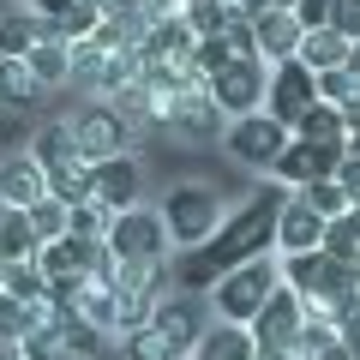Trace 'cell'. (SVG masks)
<instances>
[{
  "mask_svg": "<svg viewBox=\"0 0 360 360\" xmlns=\"http://www.w3.org/2000/svg\"><path fill=\"white\" fill-rule=\"evenodd\" d=\"M162 222H168V240L174 246H198V240H210V234L222 229V193L217 186H205V180H180V186H168L162 193Z\"/></svg>",
  "mask_w": 360,
  "mask_h": 360,
  "instance_id": "277c9868",
  "label": "cell"
},
{
  "mask_svg": "<svg viewBox=\"0 0 360 360\" xmlns=\"http://www.w3.org/2000/svg\"><path fill=\"white\" fill-rule=\"evenodd\" d=\"M264 84H270V60H264V54H234L229 66H217V72L205 78L210 103H217L229 120L264 108Z\"/></svg>",
  "mask_w": 360,
  "mask_h": 360,
  "instance_id": "ba28073f",
  "label": "cell"
},
{
  "mask_svg": "<svg viewBox=\"0 0 360 360\" xmlns=\"http://www.w3.org/2000/svg\"><path fill=\"white\" fill-rule=\"evenodd\" d=\"M72 139H78V150L90 156V162H103V156H120V150H132V139L139 132L127 127V115H120L108 96H96V103L84 108V115L72 120Z\"/></svg>",
  "mask_w": 360,
  "mask_h": 360,
  "instance_id": "7c38bea8",
  "label": "cell"
},
{
  "mask_svg": "<svg viewBox=\"0 0 360 360\" xmlns=\"http://www.w3.org/2000/svg\"><path fill=\"white\" fill-rule=\"evenodd\" d=\"M342 54H348V37H342L336 25H319V30H307V37H300L295 60H307L312 72H330V66H342Z\"/></svg>",
  "mask_w": 360,
  "mask_h": 360,
  "instance_id": "603a6c76",
  "label": "cell"
},
{
  "mask_svg": "<svg viewBox=\"0 0 360 360\" xmlns=\"http://www.w3.org/2000/svg\"><path fill=\"white\" fill-rule=\"evenodd\" d=\"M25 217H30V229H37V240H60V234H66V205H60L54 193H49V198H37Z\"/></svg>",
  "mask_w": 360,
  "mask_h": 360,
  "instance_id": "d6a6232c",
  "label": "cell"
},
{
  "mask_svg": "<svg viewBox=\"0 0 360 360\" xmlns=\"http://www.w3.org/2000/svg\"><path fill=\"white\" fill-rule=\"evenodd\" d=\"M336 186L348 193V205L360 198V156H348V150H342V162H336Z\"/></svg>",
  "mask_w": 360,
  "mask_h": 360,
  "instance_id": "ab89813d",
  "label": "cell"
},
{
  "mask_svg": "<svg viewBox=\"0 0 360 360\" xmlns=\"http://www.w3.org/2000/svg\"><path fill=\"white\" fill-rule=\"evenodd\" d=\"M42 42V18L30 13V6H18V13L0 18V54H13V60H25L30 49Z\"/></svg>",
  "mask_w": 360,
  "mask_h": 360,
  "instance_id": "484cf974",
  "label": "cell"
},
{
  "mask_svg": "<svg viewBox=\"0 0 360 360\" xmlns=\"http://www.w3.org/2000/svg\"><path fill=\"white\" fill-rule=\"evenodd\" d=\"M210 319H217V312H210V295H198V288H168V295L156 300V312H150V324L162 330V342L180 348V354H193V342L205 336Z\"/></svg>",
  "mask_w": 360,
  "mask_h": 360,
  "instance_id": "30bf717a",
  "label": "cell"
},
{
  "mask_svg": "<svg viewBox=\"0 0 360 360\" xmlns=\"http://www.w3.org/2000/svg\"><path fill=\"white\" fill-rule=\"evenodd\" d=\"M0 288H6V264H0Z\"/></svg>",
  "mask_w": 360,
  "mask_h": 360,
  "instance_id": "7dc6e473",
  "label": "cell"
},
{
  "mask_svg": "<svg viewBox=\"0 0 360 360\" xmlns=\"http://www.w3.org/2000/svg\"><path fill=\"white\" fill-rule=\"evenodd\" d=\"M30 324H37L30 300H18V295H6V288H0V336H25Z\"/></svg>",
  "mask_w": 360,
  "mask_h": 360,
  "instance_id": "8d00e7d4",
  "label": "cell"
},
{
  "mask_svg": "<svg viewBox=\"0 0 360 360\" xmlns=\"http://www.w3.org/2000/svg\"><path fill=\"white\" fill-rule=\"evenodd\" d=\"M30 13L42 18V37L78 42L103 25V0H30Z\"/></svg>",
  "mask_w": 360,
  "mask_h": 360,
  "instance_id": "9a60e30c",
  "label": "cell"
},
{
  "mask_svg": "<svg viewBox=\"0 0 360 360\" xmlns=\"http://www.w3.org/2000/svg\"><path fill=\"white\" fill-rule=\"evenodd\" d=\"M0 198L18 205V210H30L37 198H49V174H42V162H37L30 150H18V156L0 162Z\"/></svg>",
  "mask_w": 360,
  "mask_h": 360,
  "instance_id": "ac0fdd59",
  "label": "cell"
},
{
  "mask_svg": "<svg viewBox=\"0 0 360 360\" xmlns=\"http://www.w3.org/2000/svg\"><path fill=\"white\" fill-rule=\"evenodd\" d=\"M342 72H348V78H360V42H348V54H342Z\"/></svg>",
  "mask_w": 360,
  "mask_h": 360,
  "instance_id": "b9f144b4",
  "label": "cell"
},
{
  "mask_svg": "<svg viewBox=\"0 0 360 360\" xmlns=\"http://www.w3.org/2000/svg\"><path fill=\"white\" fill-rule=\"evenodd\" d=\"M336 162H342V144H319V139H295V132H288V150L276 156L270 180H283V186H307V180L336 174Z\"/></svg>",
  "mask_w": 360,
  "mask_h": 360,
  "instance_id": "4fadbf2b",
  "label": "cell"
},
{
  "mask_svg": "<svg viewBox=\"0 0 360 360\" xmlns=\"http://www.w3.org/2000/svg\"><path fill=\"white\" fill-rule=\"evenodd\" d=\"M319 240H324V217L300 193H288L283 198V217H276V252H312Z\"/></svg>",
  "mask_w": 360,
  "mask_h": 360,
  "instance_id": "2e32d148",
  "label": "cell"
},
{
  "mask_svg": "<svg viewBox=\"0 0 360 360\" xmlns=\"http://www.w3.org/2000/svg\"><path fill=\"white\" fill-rule=\"evenodd\" d=\"M96 258H103V240H84V234H72V229H66L60 240H42L37 246V264L49 270V295L54 300H72L78 283L96 270Z\"/></svg>",
  "mask_w": 360,
  "mask_h": 360,
  "instance_id": "9c48e42d",
  "label": "cell"
},
{
  "mask_svg": "<svg viewBox=\"0 0 360 360\" xmlns=\"http://www.w3.org/2000/svg\"><path fill=\"white\" fill-rule=\"evenodd\" d=\"M30 60V72L42 78V90H54V84H72V42H60V37H42L37 49L25 54Z\"/></svg>",
  "mask_w": 360,
  "mask_h": 360,
  "instance_id": "7402d4cb",
  "label": "cell"
},
{
  "mask_svg": "<svg viewBox=\"0 0 360 360\" xmlns=\"http://www.w3.org/2000/svg\"><path fill=\"white\" fill-rule=\"evenodd\" d=\"M127 354L132 360H180V348H168L156 324H139V330H127Z\"/></svg>",
  "mask_w": 360,
  "mask_h": 360,
  "instance_id": "836d02e7",
  "label": "cell"
},
{
  "mask_svg": "<svg viewBox=\"0 0 360 360\" xmlns=\"http://www.w3.org/2000/svg\"><path fill=\"white\" fill-rule=\"evenodd\" d=\"M288 132H295V139H319V144H342V139H348L342 108H336V103H312V108H307V115H300Z\"/></svg>",
  "mask_w": 360,
  "mask_h": 360,
  "instance_id": "4316f807",
  "label": "cell"
},
{
  "mask_svg": "<svg viewBox=\"0 0 360 360\" xmlns=\"http://www.w3.org/2000/svg\"><path fill=\"white\" fill-rule=\"evenodd\" d=\"M96 168V205L115 217V210H132V205H144V168L132 162L127 150L120 156H103V162H90Z\"/></svg>",
  "mask_w": 360,
  "mask_h": 360,
  "instance_id": "5bb4252c",
  "label": "cell"
},
{
  "mask_svg": "<svg viewBox=\"0 0 360 360\" xmlns=\"http://www.w3.org/2000/svg\"><path fill=\"white\" fill-rule=\"evenodd\" d=\"M300 18L288 13V6H264V13H252V42H258V54L264 60H288V54L300 49Z\"/></svg>",
  "mask_w": 360,
  "mask_h": 360,
  "instance_id": "e0dca14e",
  "label": "cell"
},
{
  "mask_svg": "<svg viewBox=\"0 0 360 360\" xmlns=\"http://www.w3.org/2000/svg\"><path fill=\"white\" fill-rule=\"evenodd\" d=\"M0 217H6V198H0Z\"/></svg>",
  "mask_w": 360,
  "mask_h": 360,
  "instance_id": "c3c4849f",
  "label": "cell"
},
{
  "mask_svg": "<svg viewBox=\"0 0 360 360\" xmlns=\"http://www.w3.org/2000/svg\"><path fill=\"white\" fill-rule=\"evenodd\" d=\"M103 54H108V42H103V37H78V42H72V84H90V90H96Z\"/></svg>",
  "mask_w": 360,
  "mask_h": 360,
  "instance_id": "1f68e13d",
  "label": "cell"
},
{
  "mask_svg": "<svg viewBox=\"0 0 360 360\" xmlns=\"http://www.w3.org/2000/svg\"><path fill=\"white\" fill-rule=\"evenodd\" d=\"M37 229H30V217L18 205H6V217H0V264H18V258H37Z\"/></svg>",
  "mask_w": 360,
  "mask_h": 360,
  "instance_id": "d4e9b609",
  "label": "cell"
},
{
  "mask_svg": "<svg viewBox=\"0 0 360 360\" xmlns=\"http://www.w3.org/2000/svg\"><path fill=\"white\" fill-rule=\"evenodd\" d=\"M0 360H25V336H0Z\"/></svg>",
  "mask_w": 360,
  "mask_h": 360,
  "instance_id": "60d3db41",
  "label": "cell"
},
{
  "mask_svg": "<svg viewBox=\"0 0 360 360\" xmlns=\"http://www.w3.org/2000/svg\"><path fill=\"white\" fill-rule=\"evenodd\" d=\"M72 307L84 312L96 330H115V307H120V295H115V283H103V276H84V283H78V295H72Z\"/></svg>",
  "mask_w": 360,
  "mask_h": 360,
  "instance_id": "cb8c5ba5",
  "label": "cell"
},
{
  "mask_svg": "<svg viewBox=\"0 0 360 360\" xmlns=\"http://www.w3.org/2000/svg\"><path fill=\"white\" fill-rule=\"evenodd\" d=\"M180 18H186V30H193V37H222V30L234 25L229 0H180Z\"/></svg>",
  "mask_w": 360,
  "mask_h": 360,
  "instance_id": "83f0119b",
  "label": "cell"
},
{
  "mask_svg": "<svg viewBox=\"0 0 360 360\" xmlns=\"http://www.w3.org/2000/svg\"><path fill=\"white\" fill-rule=\"evenodd\" d=\"M42 103V78L30 72V60L0 54V108H37Z\"/></svg>",
  "mask_w": 360,
  "mask_h": 360,
  "instance_id": "44dd1931",
  "label": "cell"
},
{
  "mask_svg": "<svg viewBox=\"0 0 360 360\" xmlns=\"http://www.w3.org/2000/svg\"><path fill=\"white\" fill-rule=\"evenodd\" d=\"M295 193L307 198V205L319 210L324 222H330V217H342V210H348V193L336 186V174H324V180H307V186H295Z\"/></svg>",
  "mask_w": 360,
  "mask_h": 360,
  "instance_id": "4dcf8cb0",
  "label": "cell"
},
{
  "mask_svg": "<svg viewBox=\"0 0 360 360\" xmlns=\"http://www.w3.org/2000/svg\"><path fill=\"white\" fill-rule=\"evenodd\" d=\"M348 217H354V229H360V198H354V205H348Z\"/></svg>",
  "mask_w": 360,
  "mask_h": 360,
  "instance_id": "f6af8a7d",
  "label": "cell"
},
{
  "mask_svg": "<svg viewBox=\"0 0 360 360\" xmlns=\"http://www.w3.org/2000/svg\"><path fill=\"white\" fill-rule=\"evenodd\" d=\"M6 295H18V300H42V295H49V270H42L37 258H18V264H6Z\"/></svg>",
  "mask_w": 360,
  "mask_h": 360,
  "instance_id": "f546056e",
  "label": "cell"
},
{
  "mask_svg": "<svg viewBox=\"0 0 360 360\" xmlns=\"http://www.w3.org/2000/svg\"><path fill=\"white\" fill-rule=\"evenodd\" d=\"M342 150H348V156H360V127H354V132L342 139Z\"/></svg>",
  "mask_w": 360,
  "mask_h": 360,
  "instance_id": "7bdbcfd3",
  "label": "cell"
},
{
  "mask_svg": "<svg viewBox=\"0 0 360 360\" xmlns=\"http://www.w3.org/2000/svg\"><path fill=\"white\" fill-rule=\"evenodd\" d=\"M193 360H258V342L246 324H229V319H210L205 336L193 342Z\"/></svg>",
  "mask_w": 360,
  "mask_h": 360,
  "instance_id": "ffe728a7",
  "label": "cell"
},
{
  "mask_svg": "<svg viewBox=\"0 0 360 360\" xmlns=\"http://www.w3.org/2000/svg\"><path fill=\"white\" fill-rule=\"evenodd\" d=\"M312 78H319V103H336V108H342L348 96H354V84H360V78H348L342 66H330V72H312Z\"/></svg>",
  "mask_w": 360,
  "mask_h": 360,
  "instance_id": "74e56055",
  "label": "cell"
},
{
  "mask_svg": "<svg viewBox=\"0 0 360 360\" xmlns=\"http://www.w3.org/2000/svg\"><path fill=\"white\" fill-rule=\"evenodd\" d=\"M288 13L300 18V30H319V25H330V0H295Z\"/></svg>",
  "mask_w": 360,
  "mask_h": 360,
  "instance_id": "f35d334b",
  "label": "cell"
},
{
  "mask_svg": "<svg viewBox=\"0 0 360 360\" xmlns=\"http://www.w3.org/2000/svg\"><path fill=\"white\" fill-rule=\"evenodd\" d=\"M283 360H312V354H307V348H288V354H283Z\"/></svg>",
  "mask_w": 360,
  "mask_h": 360,
  "instance_id": "ee69618b",
  "label": "cell"
},
{
  "mask_svg": "<svg viewBox=\"0 0 360 360\" xmlns=\"http://www.w3.org/2000/svg\"><path fill=\"white\" fill-rule=\"evenodd\" d=\"M168 127H174L180 139H198V144H205V139H222L229 115L210 103V90H205V84H193L186 96H180V108H174V120H168Z\"/></svg>",
  "mask_w": 360,
  "mask_h": 360,
  "instance_id": "d6986e66",
  "label": "cell"
},
{
  "mask_svg": "<svg viewBox=\"0 0 360 360\" xmlns=\"http://www.w3.org/2000/svg\"><path fill=\"white\" fill-rule=\"evenodd\" d=\"M222 144H229L234 162L270 174V168H276V156L288 150V127L270 115V108H252V115H234L229 127H222Z\"/></svg>",
  "mask_w": 360,
  "mask_h": 360,
  "instance_id": "52a82bcc",
  "label": "cell"
},
{
  "mask_svg": "<svg viewBox=\"0 0 360 360\" xmlns=\"http://www.w3.org/2000/svg\"><path fill=\"white\" fill-rule=\"evenodd\" d=\"M319 246H324L330 258H342V264H360V229H354V217H348V210H342V217H330Z\"/></svg>",
  "mask_w": 360,
  "mask_h": 360,
  "instance_id": "f1b7e54d",
  "label": "cell"
},
{
  "mask_svg": "<svg viewBox=\"0 0 360 360\" xmlns=\"http://www.w3.org/2000/svg\"><path fill=\"white\" fill-rule=\"evenodd\" d=\"M300 324H307V300L295 295L288 283L270 288V300L252 312V342H258V360H283L288 348H300Z\"/></svg>",
  "mask_w": 360,
  "mask_h": 360,
  "instance_id": "8992f818",
  "label": "cell"
},
{
  "mask_svg": "<svg viewBox=\"0 0 360 360\" xmlns=\"http://www.w3.org/2000/svg\"><path fill=\"white\" fill-rule=\"evenodd\" d=\"M276 258H283V283L295 288L312 312H336V300H342L348 288H360V264H342V258H330L324 246H312V252H276Z\"/></svg>",
  "mask_w": 360,
  "mask_h": 360,
  "instance_id": "7a4b0ae2",
  "label": "cell"
},
{
  "mask_svg": "<svg viewBox=\"0 0 360 360\" xmlns=\"http://www.w3.org/2000/svg\"><path fill=\"white\" fill-rule=\"evenodd\" d=\"M103 246L115 258H132V264H150V258H168L174 252V240H168V222L156 205H132V210H115L108 217V234Z\"/></svg>",
  "mask_w": 360,
  "mask_h": 360,
  "instance_id": "5b68a950",
  "label": "cell"
},
{
  "mask_svg": "<svg viewBox=\"0 0 360 360\" xmlns=\"http://www.w3.org/2000/svg\"><path fill=\"white\" fill-rule=\"evenodd\" d=\"M25 360H72L60 342V324H37V330H25Z\"/></svg>",
  "mask_w": 360,
  "mask_h": 360,
  "instance_id": "d590c367",
  "label": "cell"
},
{
  "mask_svg": "<svg viewBox=\"0 0 360 360\" xmlns=\"http://www.w3.org/2000/svg\"><path fill=\"white\" fill-rule=\"evenodd\" d=\"M30 156L42 162V174H49V193L60 198V205H84V198H96V168H90V156L78 150L72 120H54V127H42L37 144H30Z\"/></svg>",
  "mask_w": 360,
  "mask_h": 360,
  "instance_id": "6da1fadb",
  "label": "cell"
},
{
  "mask_svg": "<svg viewBox=\"0 0 360 360\" xmlns=\"http://www.w3.org/2000/svg\"><path fill=\"white\" fill-rule=\"evenodd\" d=\"M312 103H319V78H312V66L295 60V54H288V60H270V84H264V108H270V115L283 120V127H295Z\"/></svg>",
  "mask_w": 360,
  "mask_h": 360,
  "instance_id": "8fae6325",
  "label": "cell"
},
{
  "mask_svg": "<svg viewBox=\"0 0 360 360\" xmlns=\"http://www.w3.org/2000/svg\"><path fill=\"white\" fill-rule=\"evenodd\" d=\"M66 229L84 234V240H103V234H108V210L96 205V198H84V205H66Z\"/></svg>",
  "mask_w": 360,
  "mask_h": 360,
  "instance_id": "e575fe53",
  "label": "cell"
},
{
  "mask_svg": "<svg viewBox=\"0 0 360 360\" xmlns=\"http://www.w3.org/2000/svg\"><path fill=\"white\" fill-rule=\"evenodd\" d=\"M264 6H295V0H264Z\"/></svg>",
  "mask_w": 360,
  "mask_h": 360,
  "instance_id": "bcb514c9",
  "label": "cell"
},
{
  "mask_svg": "<svg viewBox=\"0 0 360 360\" xmlns=\"http://www.w3.org/2000/svg\"><path fill=\"white\" fill-rule=\"evenodd\" d=\"M283 283V258L276 252H258L246 258V264H234L229 276H217L210 283V312L229 324H252V312L270 300V288Z\"/></svg>",
  "mask_w": 360,
  "mask_h": 360,
  "instance_id": "3957f363",
  "label": "cell"
}]
</instances>
